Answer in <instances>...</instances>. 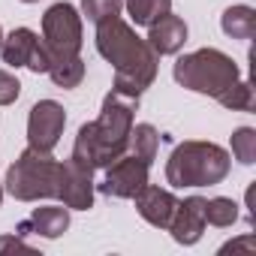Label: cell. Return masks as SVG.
<instances>
[{
	"instance_id": "obj_1",
	"label": "cell",
	"mask_w": 256,
	"mask_h": 256,
	"mask_svg": "<svg viewBox=\"0 0 256 256\" xmlns=\"http://www.w3.org/2000/svg\"><path fill=\"white\" fill-rule=\"evenodd\" d=\"M136 108H139V96L112 90L102 100L100 118L90 124H82L70 157L90 166V169H106L108 163H114L120 154H126Z\"/></svg>"
},
{
	"instance_id": "obj_2",
	"label": "cell",
	"mask_w": 256,
	"mask_h": 256,
	"mask_svg": "<svg viewBox=\"0 0 256 256\" xmlns=\"http://www.w3.org/2000/svg\"><path fill=\"white\" fill-rule=\"evenodd\" d=\"M96 52L114 66V90L139 96L151 88L157 76V54L120 16L96 24Z\"/></svg>"
},
{
	"instance_id": "obj_3",
	"label": "cell",
	"mask_w": 256,
	"mask_h": 256,
	"mask_svg": "<svg viewBox=\"0 0 256 256\" xmlns=\"http://www.w3.org/2000/svg\"><path fill=\"white\" fill-rule=\"evenodd\" d=\"M229 175V154L214 142H184L166 163L172 187H211Z\"/></svg>"
},
{
	"instance_id": "obj_4",
	"label": "cell",
	"mask_w": 256,
	"mask_h": 256,
	"mask_svg": "<svg viewBox=\"0 0 256 256\" xmlns=\"http://www.w3.org/2000/svg\"><path fill=\"white\" fill-rule=\"evenodd\" d=\"M172 76L178 84H184L196 94H208L214 100H220L241 78L235 60L217 48H199L193 54L178 58V64L172 66Z\"/></svg>"
},
{
	"instance_id": "obj_5",
	"label": "cell",
	"mask_w": 256,
	"mask_h": 256,
	"mask_svg": "<svg viewBox=\"0 0 256 256\" xmlns=\"http://www.w3.org/2000/svg\"><path fill=\"white\" fill-rule=\"evenodd\" d=\"M6 190L18 202H36V199H58L60 190V163L52 157V151L28 148L6 172Z\"/></svg>"
},
{
	"instance_id": "obj_6",
	"label": "cell",
	"mask_w": 256,
	"mask_h": 256,
	"mask_svg": "<svg viewBox=\"0 0 256 256\" xmlns=\"http://www.w3.org/2000/svg\"><path fill=\"white\" fill-rule=\"evenodd\" d=\"M42 48L48 58H76L82 52V16L70 4H54L42 16Z\"/></svg>"
},
{
	"instance_id": "obj_7",
	"label": "cell",
	"mask_w": 256,
	"mask_h": 256,
	"mask_svg": "<svg viewBox=\"0 0 256 256\" xmlns=\"http://www.w3.org/2000/svg\"><path fill=\"white\" fill-rule=\"evenodd\" d=\"M148 169H151V163L139 160L136 154H120L114 163L106 166V175L100 181V193L114 196V199H133L148 184Z\"/></svg>"
},
{
	"instance_id": "obj_8",
	"label": "cell",
	"mask_w": 256,
	"mask_h": 256,
	"mask_svg": "<svg viewBox=\"0 0 256 256\" xmlns=\"http://www.w3.org/2000/svg\"><path fill=\"white\" fill-rule=\"evenodd\" d=\"M64 126H66L64 106L54 102V100H40L30 108V118H28V148L54 151V145L64 136Z\"/></svg>"
},
{
	"instance_id": "obj_9",
	"label": "cell",
	"mask_w": 256,
	"mask_h": 256,
	"mask_svg": "<svg viewBox=\"0 0 256 256\" xmlns=\"http://www.w3.org/2000/svg\"><path fill=\"white\" fill-rule=\"evenodd\" d=\"M58 199L66 205V208H76V211H88L94 205V169L78 163V160H66L60 163V190H58Z\"/></svg>"
},
{
	"instance_id": "obj_10",
	"label": "cell",
	"mask_w": 256,
	"mask_h": 256,
	"mask_svg": "<svg viewBox=\"0 0 256 256\" xmlns=\"http://www.w3.org/2000/svg\"><path fill=\"white\" fill-rule=\"evenodd\" d=\"M205 199L202 196H190L184 202H178L172 220H169V232L178 244H196L205 232Z\"/></svg>"
},
{
	"instance_id": "obj_11",
	"label": "cell",
	"mask_w": 256,
	"mask_h": 256,
	"mask_svg": "<svg viewBox=\"0 0 256 256\" xmlns=\"http://www.w3.org/2000/svg\"><path fill=\"white\" fill-rule=\"evenodd\" d=\"M133 199H136L139 214H142L151 226H157V229H166L169 220H172V214H175V208H178V199H175L169 190L151 187V184H145Z\"/></svg>"
},
{
	"instance_id": "obj_12",
	"label": "cell",
	"mask_w": 256,
	"mask_h": 256,
	"mask_svg": "<svg viewBox=\"0 0 256 256\" xmlns=\"http://www.w3.org/2000/svg\"><path fill=\"white\" fill-rule=\"evenodd\" d=\"M184 42H187V24H184L178 16H172V12H166L160 22H154V24L148 28V46L154 48L157 58H160V54H175V52H181Z\"/></svg>"
},
{
	"instance_id": "obj_13",
	"label": "cell",
	"mask_w": 256,
	"mask_h": 256,
	"mask_svg": "<svg viewBox=\"0 0 256 256\" xmlns=\"http://www.w3.org/2000/svg\"><path fill=\"white\" fill-rule=\"evenodd\" d=\"M70 226V208L64 205H48V208H36L22 226L18 232H36V235H46V238H58L64 235Z\"/></svg>"
},
{
	"instance_id": "obj_14",
	"label": "cell",
	"mask_w": 256,
	"mask_h": 256,
	"mask_svg": "<svg viewBox=\"0 0 256 256\" xmlns=\"http://www.w3.org/2000/svg\"><path fill=\"white\" fill-rule=\"evenodd\" d=\"M36 42H40V36H36L30 28H18V30H12L10 36H4V46H0L4 64H10V66H28V60H30Z\"/></svg>"
},
{
	"instance_id": "obj_15",
	"label": "cell",
	"mask_w": 256,
	"mask_h": 256,
	"mask_svg": "<svg viewBox=\"0 0 256 256\" xmlns=\"http://www.w3.org/2000/svg\"><path fill=\"white\" fill-rule=\"evenodd\" d=\"M223 34L232 40H253L256 36V10L250 6H229L220 18Z\"/></svg>"
},
{
	"instance_id": "obj_16",
	"label": "cell",
	"mask_w": 256,
	"mask_h": 256,
	"mask_svg": "<svg viewBox=\"0 0 256 256\" xmlns=\"http://www.w3.org/2000/svg\"><path fill=\"white\" fill-rule=\"evenodd\" d=\"M157 148H160V133L154 130L151 124H136L130 130V145H126L130 154H136L139 160L151 163L157 157Z\"/></svg>"
},
{
	"instance_id": "obj_17",
	"label": "cell",
	"mask_w": 256,
	"mask_h": 256,
	"mask_svg": "<svg viewBox=\"0 0 256 256\" xmlns=\"http://www.w3.org/2000/svg\"><path fill=\"white\" fill-rule=\"evenodd\" d=\"M130 18L142 28H151L154 22H160L166 12H172V0H124Z\"/></svg>"
},
{
	"instance_id": "obj_18",
	"label": "cell",
	"mask_w": 256,
	"mask_h": 256,
	"mask_svg": "<svg viewBox=\"0 0 256 256\" xmlns=\"http://www.w3.org/2000/svg\"><path fill=\"white\" fill-rule=\"evenodd\" d=\"M48 76L58 88H78L82 78H84V64L82 58H54L48 64Z\"/></svg>"
},
{
	"instance_id": "obj_19",
	"label": "cell",
	"mask_w": 256,
	"mask_h": 256,
	"mask_svg": "<svg viewBox=\"0 0 256 256\" xmlns=\"http://www.w3.org/2000/svg\"><path fill=\"white\" fill-rule=\"evenodd\" d=\"M235 220H238V205H235L232 199H226V196L205 199V223L226 229V226H232Z\"/></svg>"
},
{
	"instance_id": "obj_20",
	"label": "cell",
	"mask_w": 256,
	"mask_h": 256,
	"mask_svg": "<svg viewBox=\"0 0 256 256\" xmlns=\"http://www.w3.org/2000/svg\"><path fill=\"white\" fill-rule=\"evenodd\" d=\"M232 154L244 166L256 163V130L253 126H238V130L232 133Z\"/></svg>"
},
{
	"instance_id": "obj_21",
	"label": "cell",
	"mask_w": 256,
	"mask_h": 256,
	"mask_svg": "<svg viewBox=\"0 0 256 256\" xmlns=\"http://www.w3.org/2000/svg\"><path fill=\"white\" fill-rule=\"evenodd\" d=\"M217 102L226 106V108H232V112H253V88H250V82L238 78Z\"/></svg>"
},
{
	"instance_id": "obj_22",
	"label": "cell",
	"mask_w": 256,
	"mask_h": 256,
	"mask_svg": "<svg viewBox=\"0 0 256 256\" xmlns=\"http://www.w3.org/2000/svg\"><path fill=\"white\" fill-rule=\"evenodd\" d=\"M120 10H124V0H82V12H84L94 24L120 16Z\"/></svg>"
},
{
	"instance_id": "obj_23",
	"label": "cell",
	"mask_w": 256,
	"mask_h": 256,
	"mask_svg": "<svg viewBox=\"0 0 256 256\" xmlns=\"http://www.w3.org/2000/svg\"><path fill=\"white\" fill-rule=\"evenodd\" d=\"M18 94H22L18 78L12 72H6V70H0V106H12L18 100Z\"/></svg>"
},
{
	"instance_id": "obj_24",
	"label": "cell",
	"mask_w": 256,
	"mask_h": 256,
	"mask_svg": "<svg viewBox=\"0 0 256 256\" xmlns=\"http://www.w3.org/2000/svg\"><path fill=\"white\" fill-rule=\"evenodd\" d=\"M220 253H247V256H253L256 253V235H241V238H235V241H226L223 247H220Z\"/></svg>"
},
{
	"instance_id": "obj_25",
	"label": "cell",
	"mask_w": 256,
	"mask_h": 256,
	"mask_svg": "<svg viewBox=\"0 0 256 256\" xmlns=\"http://www.w3.org/2000/svg\"><path fill=\"white\" fill-rule=\"evenodd\" d=\"M6 250H16V253H34V247H28L22 238H12V235L0 238V253H6Z\"/></svg>"
},
{
	"instance_id": "obj_26",
	"label": "cell",
	"mask_w": 256,
	"mask_h": 256,
	"mask_svg": "<svg viewBox=\"0 0 256 256\" xmlns=\"http://www.w3.org/2000/svg\"><path fill=\"white\" fill-rule=\"evenodd\" d=\"M22 4H36V0H22Z\"/></svg>"
},
{
	"instance_id": "obj_27",
	"label": "cell",
	"mask_w": 256,
	"mask_h": 256,
	"mask_svg": "<svg viewBox=\"0 0 256 256\" xmlns=\"http://www.w3.org/2000/svg\"><path fill=\"white\" fill-rule=\"evenodd\" d=\"M0 46H4V30H0Z\"/></svg>"
},
{
	"instance_id": "obj_28",
	"label": "cell",
	"mask_w": 256,
	"mask_h": 256,
	"mask_svg": "<svg viewBox=\"0 0 256 256\" xmlns=\"http://www.w3.org/2000/svg\"><path fill=\"white\" fill-rule=\"evenodd\" d=\"M0 202H4V187H0Z\"/></svg>"
}]
</instances>
